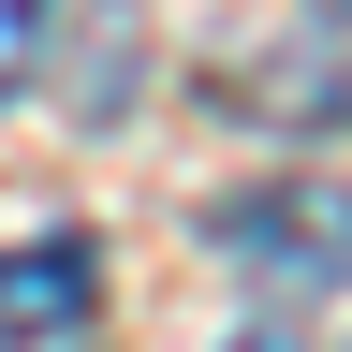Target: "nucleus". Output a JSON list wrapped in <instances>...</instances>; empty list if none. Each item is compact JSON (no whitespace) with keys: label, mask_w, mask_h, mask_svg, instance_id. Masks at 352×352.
Masks as SVG:
<instances>
[{"label":"nucleus","mask_w":352,"mask_h":352,"mask_svg":"<svg viewBox=\"0 0 352 352\" xmlns=\"http://www.w3.org/2000/svg\"><path fill=\"white\" fill-rule=\"evenodd\" d=\"M220 352H308V338L294 323H250V338H220Z\"/></svg>","instance_id":"obj_4"},{"label":"nucleus","mask_w":352,"mask_h":352,"mask_svg":"<svg viewBox=\"0 0 352 352\" xmlns=\"http://www.w3.org/2000/svg\"><path fill=\"white\" fill-rule=\"evenodd\" d=\"M88 308H103V250H88V235H30V250H0V352L74 338Z\"/></svg>","instance_id":"obj_2"},{"label":"nucleus","mask_w":352,"mask_h":352,"mask_svg":"<svg viewBox=\"0 0 352 352\" xmlns=\"http://www.w3.org/2000/svg\"><path fill=\"white\" fill-rule=\"evenodd\" d=\"M44 30H59V0H0V103L44 74Z\"/></svg>","instance_id":"obj_3"},{"label":"nucleus","mask_w":352,"mask_h":352,"mask_svg":"<svg viewBox=\"0 0 352 352\" xmlns=\"http://www.w3.org/2000/svg\"><path fill=\"white\" fill-rule=\"evenodd\" d=\"M323 30H352V0H323Z\"/></svg>","instance_id":"obj_5"},{"label":"nucleus","mask_w":352,"mask_h":352,"mask_svg":"<svg viewBox=\"0 0 352 352\" xmlns=\"http://www.w3.org/2000/svg\"><path fill=\"white\" fill-rule=\"evenodd\" d=\"M220 250H235L250 279H294V294H323V279H352V191H323V176L235 191V206H220Z\"/></svg>","instance_id":"obj_1"}]
</instances>
